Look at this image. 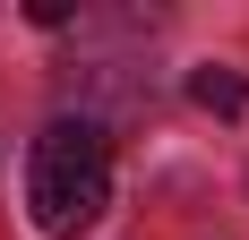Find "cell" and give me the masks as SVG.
Wrapping results in <instances>:
<instances>
[{
	"label": "cell",
	"mask_w": 249,
	"mask_h": 240,
	"mask_svg": "<svg viewBox=\"0 0 249 240\" xmlns=\"http://www.w3.org/2000/svg\"><path fill=\"white\" fill-rule=\"evenodd\" d=\"M26 206L52 240L95 232L103 206H112V146H103L95 120H52L35 154H26Z\"/></svg>",
	"instance_id": "6da1fadb"
},
{
	"label": "cell",
	"mask_w": 249,
	"mask_h": 240,
	"mask_svg": "<svg viewBox=\"0 0 249 240\" xmlns=\"http://www.w3.org/2000/svg\"><path fill=\"white\" fill-rule=\"evenodd\" d=\"M189 95H198L206 112H249V86H241L232 69H198V77H189Z\"/></svg>",
	"instance_id": "7a4b0ae2"
}]
</instances>
